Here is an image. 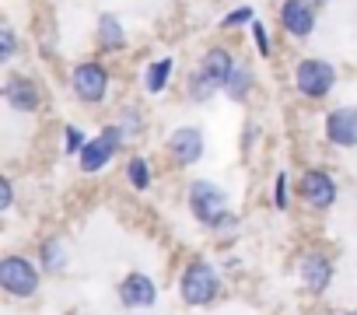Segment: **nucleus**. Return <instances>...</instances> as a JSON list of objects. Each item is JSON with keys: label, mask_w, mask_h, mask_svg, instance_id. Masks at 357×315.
<instances>
[{"label": "nucleus", "mask_w": 357, "mask_h": 315, "mask_svg": "<svg viewBox=\"0 0 357 315\" xmlns=\"http://www.w3.org/2000/svg\"><path fill=\"white\" fill-rule=\"evenodd\" d=\"M235 67H238V60H235V53L228 46H207L204 56H200V63L186 74V98L193 105L211 102L214 95H221L228 88Z\"/></svg>", "instance_id": "obj_1"}, {"label": "nucleus", "mask_w": 357, "mask_h": 315, "mask_svg": "<svg viewBox=\"0 0 357 315\" xmlns=\"http://www.w3.org/2000/svg\"><path fill=\"white\" fill-rule=\"evenodd\" d=\"M178 298H183V305L190 308H207L221 298V270L204 259V256H193L183 273H178Z\"/></svg>", "instance_id": "obj_2"}, {"label": "nucleus", "mask_w": 357, "mask_h": 315, "mask_svg": "<svg viewBox=\"0 0 357 315\" xmlns=\"http://www.w3.org/2000/svg\"><path fill=\"white\" fill-rule=\"evenodd\" d=\"M43 266L39 259H29L22 252H8L4 259H0V291H4L8 298H18V301H29L39 294L43 287Z\"/></svg>", "instance_id": "obj_3"}, {"label": "nucleus", "mask_w": 357, "mask_h": 315, "mask_svg": "<svg viewBox=\"0 0 357 315\" xmlns=\"http://www.w3.org/2000/svg\"><path fill=\"white\" fill-rule=\"evenodd\" d=\"M67 84H70V95H74L81 105L98 109V105H105V98H109V91H112V70H109L102 60H81V63L70 67Z\"/></svg>", "instance_id": "obj_4"}, {"label": "nucleus", "mask_w": 357, "mask_h": 315, "mask_svg": "<svg viewBox=\"0 0 357 315\" xmlns=\"http://www.w3.org/2000/svg\"><path fill=\"white\" fill-rule=\"evenodd\" d=\"M123 144H126V130L119 126V123H105L95 137H88V144L81 147V154H77V169L84 172V176H98V172H105L116 158H119V151H123Z\"/></svg>", "instance_id": "obj_5"}, {"label": "nucleus", "mask_w": 357, "mask_h": 315, "mask_svg": "<svg viewBox=\"0 0 357 315\" xmlns=\"http://www.w3.org/2000/svg\"><path fill=\"white\" fill-rule=\"evenodd\" d=\"M336 67L322 56H301L291 70V81H294V91L305 98V102H322L329 98V91L336 88Z\"/></svg>", "instance_id": "obj_6"}, {"label": "nucleus", "mask_w": 357, "mask_h": 315, "mask_svg": "<svg viewBox=\"0 0 357 315\" xmlns=\"http://www.w3.org/2000/svg\"><path fill=\"white\" fill-rule=\"evenodd\" d=\"M186 207H190L193 221L211 231V228L228 214V190L218 186L214 179H193V183L186 186Z\"/></svg>", "instance_id": "obj_7"}, {"label": "nucleus", "mask_w": 357, "mask_h": 315, "mask_svg": "<svg viewBox=\"0 0 357 315\" xmlns=\"http://www.w3.org/2000/svg\"><path fill=\"white\" fill-rule=\"evenodd\" d=\"M298 197H301V203H305L308 210L326 214V210L336 207V200H340V186H336V179H333L326 169L312 165V169H305L301 179H298Z\"/></svg>", "instance_id": "obj_8"}, {"label": "nucleus", "mask_w": 357, "mask_h": 315, "mask_svg": "<svg viewBox=\"0 0 357 315\" xmlns=\"http://www.w3.org/2000/svg\"><path fill=\"white\" fill-rule=\"evenodd\" d=\"M204 151H207L204 126H193V123L175 126V130L168 133V140H165V154L172 158L175 169H193L200 158H204Z\"/></svg>", "instance_id": "obj_9"}, {"label": "nucleus", "mask_w": 357, "mask_h": 315, "mask_svg": "<svg viewBox=\"0 0 357 315\" xmlns=\"http://www.w3.org/2000/svg\"><path fill=\"white\" fill-rule=\"evenodd\" d=\"M319 8L312 4V0H280V8H277V22L284 29L287 39L294 43H305L315 36V25H319Z\"/></svg>", "instance_id": "obj_10"}, {"label": "nucleus", "mask_w": 357, "mask_h": 315, "mask_svg": "<svg viewBox=\"0 0 357 315\" xmlns=\"http://www.w3.org/2000/svg\"><path fill=\"white\" fill-rule=\"evenodd\" d=\"M333 277H336V263L326 256V252H319V249H308L301 259H298V280H301V287L308 291V294H326L329 287H333Z\"/></svg>", "instance_id": "obj_11"}, {"label": "nucleus", "mask_w": 357, "mask_h": 315, "mask_svg": "<svg viewBox=\"0 0 357 315\" xmlns=\"http://www.w3.org/2000/svg\"><path fill=\"white\" fill-rule=\"evenodd\" d=\"M4 102H8V109H15V112H22V116H36V112H43V88L36 84V77H29V74H8L4 77Z\"/></svg>", "instance_id": "obj_12"}, {"label": "nucleus", "mask_w": 357, "mask_h": 315, "mask_svg": "<svg viewBox=\"0 0 357 315\" xmlns=\"http://www.w3.org/2000/svg\"><path fill=\"white\" fill-rule=\"evenodd\" d=\"M322 133L333 147H357V105H336L326 112V123H322Z\"/></svg>", "instance_id": "obj_13"}, {"label": "nucleus", "mask_w": 357, "mask_h": 315, "mask_svg": "<svg viewBox=\"0 0 357 315\" xmlns=\"http://www.w3.org/2000/svg\"><path fill=\"white\" fill-rule=\"evenodd\" d=\"M119 305L123 308H154L158 305V284L147 277V273H140V270H133V273H126L123 280H119Z\"/></svg>", "instance_id": "obj_14"}, {"label": "nucleus", "mask_w": 357, "mask_h": 315, "mask_svg": "<svg viewBox=\"0 0 357 315\" xmlns=\"http://www.w3.org/2000/svg\"><path fill=\"white\" fill-rule=\"evenodd\" d=\"M95 46H98V53H123L126 49V29H123L119 15H112V11L98 15V22H95Z\"/></svg>", "instance_id": "obj_15"}, {"label": "nucleus", "mask_w": 357, "mask_h": 315, "mask_svg": "<svg viewBox=\"0 0 357 315\" xmlns=\"http://www.w3.org/2000/svg\"><path fill=\"white\" fill-rule=\"evenodd\" d=\"M172 74H175V56L168 53V56H158V60H151V63L144 67L140 84H144L147 95H165L168 84H172Z\"/></svg>", "instance_id": "obj_16"}, {"label": "nucleus", "mask_w": 357, "mask_h": 315, "mask_svg": "<svg viewBox=\"0 0 357 315\" xmlns=\"http://www.w3.org/2000/svg\"><path fill=\"white\" fill-rule=\"evenodd\" d=\"M39 266H43V273H53V277L67 270V245H63V238H56V235L43 238V245H39Z\"/></svg>", "instance_id": "obj_17"}, {"label": "nucleus", "mask_w": 357, "mask_h": 315, "mask_svg": "<svg viewBox=\"0 0 357 315\" xmlns=\"http://www.w3.org/2000/svg\"><path fill=\"white\" fill-rule=\"evenodd\" d=\"M252 88H256V70H252V63L238 60V67H235V74H231L225 95H228L231 102H245V98L252 95Z\"/></svg>", "instance_id": "obj_18"}, {"label": "nucleus", "mask_w": 357, "mask_h": 315, "mask_svg": "<svg viewBox=\"0 0 357 315\" xmlns=\"http://www.w3.org/2000/svg\"><path fill=\"white\" fill-rule=\"evenodd\" d=\"M126 183H130V190H137V193H147L151 190V183H154V172H151V162L144 154H133L130 162H126Z\"/></svg>", "instance_id": "obj_19"}, {"label": "nucleus", "mask_w": 357, "mask_h": 315, "mask_svg": "<svg viewBox=\"0 0 357 315\" xmlns=\"http://www.w3.org/2000/svg\"><path fill=\"white\" fill-rule=\"evenodd\" d=\"M116 123L126 130V137H144V130H147V116H144V109L137 102L119 105V119Z\"/></svg>", "instance_id": "obj_20"}, {"label": "nucleus", "mask_w": 357, "mask_h": 315, "mask_svg": "<svg viewBox=\"0 0 357 315\" xmlns=\"http://www.w3.org/2000/svg\"><path fill=\"white\" fill-rule=\"evenodd\" d=\"M18 53H22L18 49V36H15L11 22H4V25H0V63H11Z\"/></svg>", "instance_id": "obj_21"}, {"label": "nucleus", "mask_w": 357, "mask_h": 315, "mask_svg": "<svg viewBox=\"0 0 357 315\" xmlns=\"http://www.w3.org/2000/svg\"><path fill=\"white\" fill-rule=\"evenodd\" d=\"M259 15L249 8V4H242V8H235V11H228L225 18H221V29L225 32H235V29H242V25H252Z\"/></svg>", "instance_id": "obj_22"}, {"label": "nucleus", "mask_w": 357, "mask_h": 315, "mask_svg": "<svg viewBox=\"0 0 357 315\" xmlns=\"http://www.w3.org/2000/svg\"><path fill=\"white\" fill-rule=\"evenodd\" d=\"M249 32H252V43H256V53L263 56V60H270L273 56V43H270V32H266V25L256 18L252 25H249Z\"/></svg>", "instance_id": "obj_23"}, {"label": "nucleus", "mask_w": 357, "mask_h": 315, "mask_svg": "<svg viewBox=\"0 0 357 315\" xmlns=\"http://www.w3.org/2000/svg\"><path fill=\"white\" fill-rule=\"evenodd\" d=\"M88 144V137H84V130L81 126H74V123H67L63 126V154H81V147Z\"/></svg>", "instance_id": "obj_24"}, {"label": "nucleus", "mask_w": 357, "mask_h": 315, "mask_svg": "<svg viewBox=\"0 0 357 315\" xmlns=\"http://www.w3.org/2000/svg\"><path fill=\"white\" fill-rule=\"evenodd\" d=\"M273 207H277V210H287V207H291V183H287V172H277V179H273Z\"/></svg>", "instance_id": "obj_25"}, {"label": "nucleus", "mask_w": 357, "mask_h": 315, "mask_svg": "<svg viewBox=\"0 0 357 315\" xmlns=\"http://www.w3.org/2000/svg\"><path fill=\"white\" fill-rule=\"evenodd\" d=\"M211 231H214V235H221V238H231V235L238 231V217H235V214L228 210V214H225V217H221V221H218V224L211 228Z\"/></svg>", "instance_id": "obj_26"}, {"label": "nucleus", "mask_w": 357, "mask_h": 315, "mask_svg": "<svg viewBox=\"0 0 357 315\" xmlns=\"http://www.w3.org/2000/svg\"><path fill=\"white\" fill-rule=\"evenodd\" d=\"M11 207H15V183L4 176V179H0V210L8 214Z\"/></svg>", "instance_id": "obj_27"}, {"label": "nucleus", "mask_w": 357, "mask_h": 315, "mask_svg": "<svg viewBox=\"0 0 357 315\" xmlns=\"http://www.w3.org/2000/svg\"><path fill=\"white\" fill-rule=\"evenodd\" d=\"M242 133H245V137H242V147H249V144H256V140H259V123H252V119H249Z\"/></svg>", "instance_id": "obj_28"}, {"label": "nucleus", "mask_w": 357, "mask_h": 315, "mask_svg": "<svg viewBox=\"0 0 357 315\" xmlns=\"http://www.w3.org/2000/svg\"><path fill=\"white\" fill-rule=\"evenodd\" d=\"M312 4H315V8H326V4H329V0H312Z\"/></svg>", "instance_id": "obj_29"}, {"label": "nucleus", "mask_w": 357, "mask_h": 315, "mask_svg": "<svg viewBox=\"0 0 357 315\" xmlns=\"http://www.w3.org/2000/svg\"><path fill=\"white\" fill-rule=\"evenodd\" d=\"M340 315H357V312H340Z\"/></svg>", "instance_id": "obj_30"}]
</instances>
